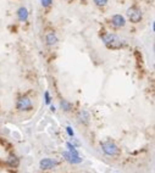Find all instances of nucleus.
I'll list each match as a JSON object with an SVG mask.
<instances>
[{
	"instance_id": "1",
	"label": "nucleus",
	"mask_w": 155,
	"mask_h": 173,
	"mask_svg": "<svg viewBox=\"0 0 155 173\" xmlns=\"http://www.w3.org/2000/svg\"><path fill=\"white\" fill-rule=\"evenodd\" d=\"M101 39H103L104 44L109 49H120L123 45L121 38L119 35L114 34V33H105V34L101 35Z\"/></svg>"
},
{
	"instance_id": "2",
	"label": "nucleus",
	"mask_w": 155,
	"mask_h": 173,
	"mask_svg": "<svg viewBox=\"0 0 155 173\" xmlns=\"http://www.w3.org/2000/svg\"><path fill=\"white\" fill-rule=\"evenodd\" d=\"M101 150L104 151L105 155H108L110 157H115V156H119L120 155L119 146L114 141H111V140H106V141H103L101 143Z\"/></svg>"
},
{
	"instance_id": "3",
	"label": "nucleus",
	"mask_w": 155,
	"mask_h": 173,
	"mask_svg": "<svg viewBox=\"0 0 155 173\" xmlns=\"http://www.w3.org/2000/svg\"><path fill=\"white\" fill-rule=\"evenodd\" d=\"M126 15H127V18L131 21L132 23H138L142 21V11L137 6H131L127 9L126 11Z\"/></svg>"
},
{
	"instance_id": "4",
	"label": "nucleus",
	"mask_w": 155,
	"mask_h": 173,
	"mask_svg": "<svg viewBox=\"0 0 155 173\" xmlns=\"http://www.w3.org/2000/svg\"><path fill=\"white\" fill-rule=\"evenodd\" d=\"M16 107L19 111H31L32 110V101L28 96L23 95L21 98L17 99V103H16Z\"/></svg>"
},
{
	"instance_id": "5",
	"label": "nucleus",
	"mask_w": 155,
	"mask_h": 173,
	"mask_svg": "<svg viewBox=\"0 0 155 173\" xmlns=\"http://www.w3.org/2000/svg\"><path fill=\"white\" fill-rule=\"evenodd\" d=\"M59 165V161L55 159H43L39 162V166L42 170H53Z\"/></svg>"
},
{
	"instance_id": "6",
	"label": "nucleus",
	"mask_w": 155,
	"mask_h": 173,
	"mask_svg": "<svg viewBox=\"0 0 155 173\" xmlns=\"http://www.w3.org/2000/svg\"><path fill=\"white\" fill-rule=\"evenodd\" d=\"M62 156H64L65 160L68 161L70 163H81V162H82V157H79L78 154L71 152V151H68V152H64Z\"/></svg>"
},
{
	"instance_id": "7",
	"label": "nucleus",
	"mask_w": 155,
	"mask_h": 173,
	"mask_svg": "<svg viewBox=\"0 0 155 173\" xmlns=\"http://www.w3.org/2000/svg\"><path fill=\"white\" fill-rule=\"evenodd\" d=\"M111 24L116 28H121V27H125L126 24V20L122 15H114L111 17Z\"/></svg>"
},
{
	"instance_id": "8",
	"label": "nucleus",
	"mask_w": 155,
	"mask_h": 173,
	"mask_svg": "<svg viewBox=\"0 0 155 173\" xmlns=\"http://www.w3.org/2000/svg\"><path fill=\"white\" fill-rule=\"evenodd\" d=\"M77 120L79 123H82V125H89V121H90V115H89L88 111H86V110H82V111H79L77 115Z\"/></svg>"
},
{
	"instance_id": "9",
	"label": "nucleus",
	"mask_w": 155,
	"mask_h": 173,
	"mask_svg": "<svg viewBox=\"0 0 155 173\" xmlns=\"http://www.w3.org/2000/svg\"><path fill=\"white\" fill-rule=\"evenodd\" d=\"M6 165H8L9 167H11V168H17V167L20 166V159H19L16 155L10 154L9 157H8V160H6Z\"/></svg>"
},
{
	"instance_id": "10",
	"label": "nucleus",
	"mask_w": 155,
	"mask_h": 173,
	"mask_svg": "<svg viewBox=\"0 0 155 173\" xmlns=\"http://www.w3.org/2000/svg\"><path fill=\"white\" fill-rule=\"evenodd\" d=\"M45 42H46V44L49 46H53L55 45L56 43H57V37L54 32H49V33H46L45 35Z\"/></svg>"
},
{
	"instance_id": "11",
	"label": "nucleus",
	"mask_w": 155,
	"mask_h": 173,
	"mask_svg": "<svg viewBox=\"0 0 155 173\" xmlns=\"http://www.w3.org/2000/svg\"><path fill=\"white\" fill-rule=\"evenodd\" d=\"M17 17H19V20L20 21H27L28 20V11H27V9L26 8H20L19 10H17Z\"/></svg>"
},
{
	"instance_id": "12",
	"label": "nucleus",
	"mask_w": 155,
	"mask_h": 173,
	"mask_svg": "<svg viewBox=\"0 0 155 173\" xmlns=\"http://www.w3.org/2000/svg\"><path fill=\"white\" fill-rule=\"evenodd\" d=\"M60 107H61L65 112H68V111H71V110H72V104H71L70 101L65 100V99H62V100L60 101Z\"/></svg>"
},
{
	"instance_id": "13",
	"label": "nucleus",
	"mask_w": 155,
	"mask_h": 173,
	"mask_svg": "<svg viewBox=\"0 0 155 173\" xmlns=\"http://www.w3.org/2000/svg\"><path fill=\"white\" fill-rule=\"evenodd\" d=\"M93 1H94V4L98 5V6H105V5L108 4V0H93Z\"/></svg>"
},
{
	"instance_id": "14",
	"label": "nucleus",
	"mask_w": 155,
	"mask_h": 173,
	"mask_svg": "<svg viewBox=\"0 0 155 173\" xmlns=\"http://www.w3.org/2000/svg\"><path fill=\"white\" fill-rule=\"evenodd\" d=\"M40 1H42L43 8H49V6L53 4V0H40Z\"/></svg>"
},
{
	"instance_id": "15",
	"label": "nucleus",
	"mask_w": 155,
	"mask_h": 173,
	"mask_svg": "<svg viewBox=\"0 0 155 173\" xmlns=\"http://www.w3.org/2000/svg\"><path fill=\"white\" fill-rule=\"evenodd\" d=\"M45 98H46V104H49L50 103V99H49V94L48 93H45Z\"/></svg>"
},
{
	"instance_id": "16",
	"label": "nucleus",
	"mask_w": 155,
	"mask_h": 173,
	"mask_svg": "<svg viewBox=\"0 0 155 173\" xmlns=\"http://www.w3.org/2000/svg\"><path fill=\"white\" fill-rule=\"evenodd\" d=\"M67 132H68V134H70V135H71V137H72V135H73V132H72V130H71V128H70V127H67Z\"/></svg>"
},
{
	"instance_id": "17",
	"label": "nucleus",
	"mask_w": 155,
	"mask_h": 173,
	"mask_svg": "<svg viewBox=\"0 0 155 173\" xmlns=\"http://www.w3.org/2000/svg\"><path fill=\"white\" fill-rule=\"evenodd\" d=\"M67 1H71V0H67Z\"/></svg>"
},
{
	"instance_id": "18",
	"label": "nucleus",
	"mask_w": 155,
	"mask_h": 173,
	"mask_svg": "<svg viewBox=\"0 0 155 173\" xmlns=\"http://www.w3.org/2000/svg\"><path fill=\"white\" fill-rule=\"evenodd\" d=\"M116 173H117V172H116Z\"/></svg>"
}]
</instances>
